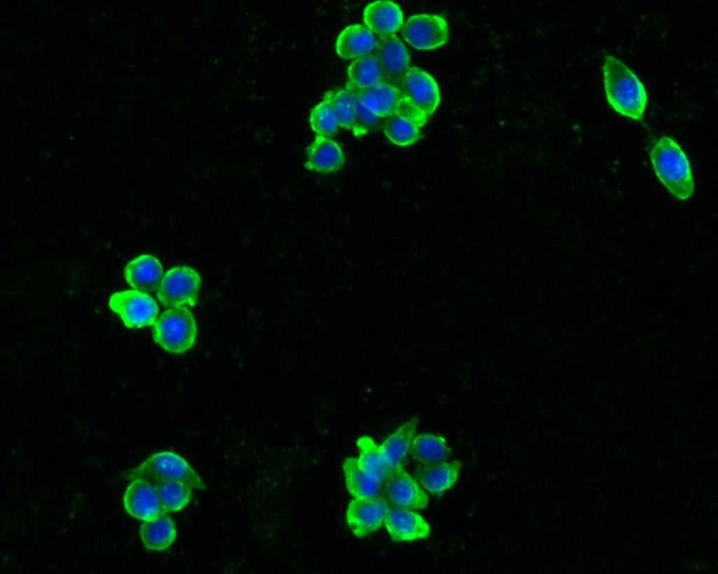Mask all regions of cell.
Wrapping results in <instances>:
<instances>
[{
	"mask_svg": "<svg viewBox=\"0 0 718 574\" xmlns=\"http://www.w3.org/2000/svg\"><path fill=\"white\" fill-rule=\"evenodd\" d=\"M409 453L419 465H428L448 460L452 449L444 436L421 433L414 436Z\"/></svg>",
	"mask_w": 718,
	"mask_h": 574,
	"instance_id": "obj_24",
	"label": "cell"
},
{
	"mask_svg": "<svg viewBox=\"0 0 718 574\" xmlns=\"http://www.w3.org/2000/svg\"><path fill=\"white\" fill-rule=\"evenodd\" d=\"M339 127L352 131L355 107V92L348 86L328 90Z\"/></svg>",
	"mask_w": 718,
	"mask_h": 574,
	"instance_id": "obj_29",
	"label": "cell"
},
{
	"mask_svg": "<svg viewBox=\"0 0 718 574\" xmlns=\"http://www.w3.org/2000/svg\"><path fill=\"white\" fill-rule=\"evenodd\" d=\"M401 35L404 41L416 50H433L447 43L449 26L445 18L441 15L416 13L404 22Z\"/></svg>",
	"mask_w": 718,
	"mask_h": 574,
	"instance_id": "obj_6",
	"label": "cell"
},
{
	"mask_svg": "<svg viewBox=\"0 0 718 574\" xmlns=\"http://www.w3.org/2000/svg\"><path fill=\"white\" fill-rule=\"evenodd\" d=\"M424 125L412 115L396 113L384 118L383 132L391 144L400 147H407L415 144L421 138V128Z\"/></svg>",
	"mask_w": 718,
	"mask_h": 574,
	"instance_id": "obj_22",
	"label": "cell"
},
{
	"mask_svg": "<svg viewBox=\"0 0 718 574\" xmlns=\"http://www.w3.org/2000/svg\"><path fill=\"white\" fill-rule=\"evenodd\" d=\"M123 276L133 289L151 293L157 289L163 276V268L157 257L142 254L126 265Z\"/></svg>",
	"mask_w": 718,
	"mask_h": 574,
	"instance_id": "obj_18",
	"label": "cell"
},
{
	"mask_svg": "<svg viewBox=\"0 0 718 574\" xmlns=\"http://www.w3.org/2000/svg\"><path fill=\"white\" fill-rule=\"evenodd\" d=\"M364 25L377 37L395 34L404 23L400 6L393 1L378 0L368 4L363 13Z\"/></svg>",
	"mask_w": 718,
	"mask_h": 574,
	"instance_id": "obj_15",
	"label": "cell"
},
{
	"mask_svg": "<svg viewBox=\"0 0 718 574\" xmlns=\"http://www.w3.org/2000/svg\"><path fill=\"white\" fill-rule=\"evenodd\" d=\"M122 498L126 512L131 517L147 521L167 513L164 510L157 491L149 481L134 478L130 479Z\"/></svg>",
	"mask_w": 718,
	"mask_h": 574,
	"instance_id": "obj_12",
	"label": "cell"
},
{
	"mask_svg": "<svg viewBox=\"0 0 718 574\" xmlns=\"http://www.w3.org/2000/svg\"><path fill=\"white\" fill-rule=\"evenodd\" d=\"M461 467V462L459 460L418 465L415 479L425 491L433 496H440L455 484Z\"/></svg>",
	"mask_w": 718,
	"mask_h": 574,
	"instance_id": "obj_17",
	"label": "cell"
},
{
	"mask_svg": "<svg viewBox=\"0 0 718 574\" xmlns=\"http://www.w3.org/2000/svg\"><path fill=\"white\" fill-rule=\"evenodd\" d=\"M393 541L409 542L424 539L430 535L428 523L413 510L391 507L384 522Z\"/></svg>",
	"mask_w": 718,
	"mask_h": 574,
	"instance_id": "obj_14",
	"label": "cell"
},
{
	"mask_svg": "<svg viewBox=\"0 0 718 574\" xmlns=\"http://www.w3.org/2000/svg\"><path fill=\"white\" fill-rule=\"evenodd\" d=\"M602 74L604 93L610 107L621 116L642 121L647 95L638 76L611 55L604 57Z\"/></svg>",
	"mask_w": 718,
	"mask_h": 574,
	"instance_id": "obj_1",
	"label": "cell"
},
{
	"mask_svg": "<svg viewBox=\"0 0 718 574\" xmlns=\"http://www.w3.org/2000/svg\"><path fill=\"white\" fill-rule=\"evenodd\" d=\"M418 422L416 416L409 419L387 436L380 445L384 457L391 468L402 466L416 435Z\"/></svg>",
	"mask_w": 718,
	"mask_h": 574,
	"instance_id": "obj_21",
	"label": "cell"
},
{
	"mask_svg": "<svg viewBox=\"0 0 718 574\" xmlns=\"http://www.w3.org/2000/svg\"><path fill=\"white\" fill-rule=\"evenodd\" d=\"M380 492L391 507L420 510L428 504L426 491L402 466L391 469L381 481Z\"/></svg>",
	"mask_w": 718,
	"mask_h": 574,
	"instance_id": "obj_9",
	"label": "cell"
},
{
	"mask_svg": "<svg viewBox=\"0 0 718 574\" xmlns=\"http://www.w3.org/2000/svg\"><path fill=\"white\" fill-rule=\"evenodd\" d=\"M373 54L381 70L384 81L398 86L411 62L409 53L404 43L395 34L377 37Z\"/></svg>",
	"mask_w": 718,
	"mask_h": 574,
	"instance_id": "obj_13",
	"label": "cell"
},
{
	"mask_svg": "<svg viewBox=\"0 0 718 574\" xmlns=\"http://www.w3.org/2000/svg\"><path fill=\"white\" fill-rule=\"evenodd\" d=\"M309 121L316 135L330 137L337 132L339 125L328 91L312 108Z\"/></svg>",
	"mask_w": 718,
	"mask_h": 574,
	"instance_id": "obj_28",
	"label": "cell"
},
{
	"mask_svg": "<svg viewBox=\"0 0 718 574\" xmlns=\"http://www.w3.org/2000/svg\"><path fill=\"white\" fill-rule=\"evenodd\" d=\"M358 94L366 106L381 119L396 113H407L424 125L428 121L407 102L400 88L393 83L381 81Z\"/></svg>",
	"mask_w": 718,
	"mask_h": 574,
	"instance_id": "obj_11",
	"label": "cell"
},
{
	"mask_svg": "<svg viewBox=\"0 0 718 574\" xmlns=\"http://www.w3.org/2000/svg\"><path fill=\"white\" fill-rule=\"evenodd\" d=\"M155 487L165 512L184 510L191 502L194 488L179 480H158L151 482Z\"/></svg>",
	"mask_w": 718,
	"mask_h": 574,
	"instance_id": "obj_26",
	"label": "cell"
},
{
	"mask_svg": "<svg viewBox=\"0 0 718 574\" xmlns=\"http://www.w3.org/2000/svg\"><path fill=\"white\" fill-rule=\"evenodd\" d=\"M304 168L323 174L334 173L345 163L341 145L330 137L316 135L306 148Z\"/></svg>",
	"mask_w": 718,
	"mask_h": 574,
	"instance_id": "obj_16",
	"label": "cell"
},
{
	"mask_svg": "<svg viewBox=\"0 0 718 574\" xmlns=\"http://www.w3.org/2000/svg\"><path fill=\"white\" fill-rule=\"evenodd\" d=\"M377 36L365 25L355 23L345 27L334 43L336 54L344 60H355L373 53Z\"/></svg>",
	"mask_w": 718,
	"mask_h": 574,
	"instance_id": "obj_19",
	"label": "cell"
},
{
	"mask_svg": "<svg viewBox=\"0 0 718 574\" xmlns=\"http://www.w3.org/2000/svg\"><path fill=\"white\" fill-rule=\"evenodd\" d=\"M649 158L656 176L675 198L681 201L691 198L695 183L690 162L674 139L663 136L653 141Z\"/></svg>",
	"mask_w": 718,
	"mask_h": 574,
	"instance_id": "obj_2",
	"label": "cell"
},
{
	"mask_svg": "<svg viewBox=\"0 0 718 574\" xmlns=\"http://www.w3.org/2000/svg\"><path fill=\"white\" fill-rule=\"evenodd\" d=\"M342 470L347 491L351 496L365 498L379 495L381 481L365 470L356 458H346Z\"/></svg>",
	"mask_w": 718,
	"mask_h": 574,
	"instance_id": "obj_23",
	"label": "cell"
},
{
	"mask_svg": "<svg viewBox=\"0 0 718 574\" xmlns=\"http://www.w3.org/2000/svg\"><path fill=\"white\" fill-rule=\"evenodd\" d=\"M346 85L355 92H362L383 79L381 70L373 53L353 60L346 69Z\"/></svg>",
	"mask_w": 718,
	"mask_h": 574,
	"instance_id": "obj_25",
	"label": "cell"
},
{
	"mask_svg": "<svg viewBox=\"0 0 718 574\" xmlns=\"http://www.w3.org/2000/svg\"><path fill=\"white\" fill-rule=\"evenodd\" d=\"M129 479L141 478L150 482L158 480H179L187 482L194 488L205 490L202 477L181 455L170 450L156 451L133 468Z\"/></svg>",
	"mask_w": 718,
	"mask_h": 574,
	"instance_id": "obj_4",
	"label": "cell"
},
{
	"mask_svg": "<svg viewBox=\"0 0 718 574\" xmlns=\"http://www.w3.org/2000/svg\"><path fill=\"white\" fill-rule=\"evenodd\" d=\"M198 333L196 319L188 307L168 308L153 327L154 341L164 350L182 354L194 345Z\"/></svg>",
	"mask_w": 718,
	"mask_h": 574,
	"instance_id": "obj_3",
	"label": "cell"
},
{
	"mask_svg": "<svg viewBox=\"0 0 718 574\" xmlns=\"http://www.w3.org/2000/svg\"><path fill=\"white\" fill-rule=\"evenodd\" d=\"M201 278L192 267L177 266L168 270L156 289L160 303L168 308L194 306L198 299Z\"/></svg>",
	"mask_w": 718,
	"mask_h": 574,
	"instance_id": "obj_5",
	"label": "cell"
},
{
	"mask_svg": "<svg viewBox=\"0 0 718 574\" xmlns=\"http://www.w3.org/2000/svg\"><path fill=\"white\" fill-rule=\"evenodd\" d=\"M355 444L359 451L357 458L359 464L365 470L382 481L391 468L384 457L380 445L366 435L359 437Z\"/></svg>",
	"mask_w": 718,
	"mask_h": 574,
	"instance_id": "obj_27",
	"label": "cell"
},
{
	"mask_svg": "<svg viewBox=\"0 0 718 574\" xmlns=\"http://www.w3.org/2000/svg\"><path fill=\"white\" fill-rule=\"evenodd\" d=\"M109 308L129 329L154 325L158 314V306L148 293L126 289L113 293L109 300Z\"/></svg>",
	"mask_w": 718,
	"mask_h": 574,
	"instance_id": "obj_7",
	"label": "cell"
},
{
	"mask_svg": "<svg viewBox=\"0 0 718 574\" xmlns=\"http://www.w3.org/2000/svg\"><path fill=\"white\" fill-rule=\"evenodd\" d=\"M379 118L364 103L358 93L355 92L354 123L351 132L359 137L367 135L379 124Z\"/></svg>",
	"mask_w": 718,
	"mask_h": 574,
	"instance_id": "obj_30",
	"label": "cell"
},
{
	"mask_svg": "<svg viewBox=\"0 0 718 574\" xmlns=\"http://www.w3.org/2000/svg\"><path fill=\"white\" fill-rule=\"evenodd\" d=\"M391 506L381 496L353 498L346 512L347 526L353 534L363 538L379 528L385 522Z\"/></svg>",
	"mask_w": 718,
	"mask_h": 574,
	"instance_id": "obj_10",
	"label": "cell"
},
{
	"mask_svg": "<svg viewBox=\"0 0 718 574\" xmlns=\"http://www.w3.org/2000/svg\"><path fill=\"white\" fill-rule=\"evenodd\" d=\"M139 536L143 546L148 551L163 552L173 544L177 536V531L174 520L168 513H163L156 518L143 521L140 527Z\"/></svg>",
	"mask_w": 718,
	"mask_h": 574,
	"instance_id": "obj_20",
	"label": "cell"
},
{
	"mask_svg": "<svg viewBox=\"0 0 718 574\" xmlns=\"http://www.w3.org/2000/svg\"><path fill=\"white\" fill-rule=\"evenodd\" d=\"M398 87L407 102L422 116L429 118L438 109L441 94L435 78L416 66H410Z\"/></svg>",
	"mask_w": 718,
	"mask_h": 574,
	"instance_id": "obj_8",
	"label": "cell"
}]
</instances>
